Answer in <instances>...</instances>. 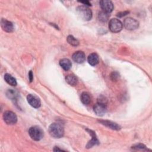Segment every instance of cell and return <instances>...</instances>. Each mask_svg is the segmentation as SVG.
<instances>
[{
    "label": "cell",
    "instance_id": "obj_1",
    "mask_svg": "<svg viewBox=\"0 0 152 152\" xmlns=\"http://www.w3.org/2000/svg\"><path fill=\"white\" fill-rule=\"evenodd\" d=\"M49 132L50 135L54 138H61L64 134V126L60 123H52L49 126Z\"/></svg>",
    "mask_w": 152,
    "mask_h": 152
},
{
    "label": "cell",
    "instance_id": "obj_2",
    "mask_svg": "<svg viewBox=\"0 0 152 152\" xmlns=\"http://www.w3.org/2000/svg\"><path fill=\"white\" fill-rule=\"evenodd\" d=\"M76 11L78 17L84 21H89L91 19L92 17V12L85 5L78 6Z\"/></svg>",
    "mask_w": 152,
    "mask_h": 152
},
{
    "label": "cell",
    "instance_id": "obj_3",
    "mask_svg": "<svg viewBox=\"0 0 152 152\" xmlns=\"http://www.w3.org/2000/svg\"><path fill=\"white\" fill-rule=\"evenodd\" d=\"M28 134L33 140L39 141L43 137V131L40 127L38 126H33L30 128Z\"/></svg>",
    "mask_w": 152,
    "mask_h": 152
},
{
    "label": "cell",
    "instance_id": "obj_4",
    "mask_svg": "<svg viewBox=\"0 0 152 152\" xmlns=\"http://www.w3.org/2000/svg\"><path fill=\"white\" fill-rule=\"evenodd\" d=\"M123 27V24L120 20L117 18H112L109 21V28L113 33L119 32Z\"/></svg>",
    "mask_w": 152,
    "mask_h": 152
},
{
    "label": "cell",
    "instance_id": "obj_5",
    "mask_svg": "<svg viewBox=\"0 0 152 152\" xmlns=\"http://www.w3.org/2000/svg\"><path fill=\"white\" fill-rule=\"evenodd\" d=\"M3 119L8 125H14L17 122V117L15 113L12 111H5L3 114Z\"/></svg>",
    "mask_w": 152,
    "mask_h": 152
},
{
    "label": "cell",
    "instance_id": "obj_6",
    "mask_svg": "<svg viewBox=\"0 0 152 152\" xmlns=\"http://www.w3.org/2000/svg\"><path fill=\"white\" fill-rule=\"evenodd\" d=\"M124 26L125 28L129 30H134L137 29L139 26V22L134 18L128 17L124 20Z\"/></svg>",
    "mask_w": 152,
    "mask_h": 152
},
{
    "label": "cell",
    "instance_id": "obj_7",
    "mask_svg": "<svg viewBox=\"0 0 152 152\" xmlns=\"http://www.w3.org/2000/svg\"><path fill=\"white\" fill-rule=\"evenodd\" d=\"M27 100L29 104L34 108H39L41 105L40 99L34 94H28L27 96Z\"/></svg>",
    "mask_w": 152,
    "mask_h": 152
},
{
    "label": "cell",
    "instance_id": "obj_8",
    "mask_svg": "<svg viewBox=\"0 0 152 152\" xmlns=\"http://www.w3.org/2000/svg\"><path fill=\"white\" fill-rule=\"evenodd\" d=\"M93 110L97 115L103 116L106 112V110H107L106 105V104L97 102L93 106Z\"/></svg>",
    "mask_w": 152,
    "mask_h": 152
},
{
    "label": "cell",
    "instance_id": "obj_9",
    "mask_svg": "<svg viewBox=\"0 0 152 152\" xmlns=\"http://www.w3.org/2000/svg\"><path fill=\"white\" fill-rule=\"evenodd\" d=\"M100 6L103 11L107 13L111 12L113 10V3L110 1L102 0L99 2Z\"/></svg>",
    "mask_w": 152,
    "mask_h": 152
},
{
    "label": "cell",
    "instance_id": "obj_10",
    "mask_svg": "<svg viewBox=\"0 0 152 152\" xmlns=\"http://www.w3.org/2000/svg\"><path fill=\"white\" fill-rule=\"evenodd\" d=\"M1 26L2 30L6 32L11 33L14 30L13 24L11 21H8L6 19L2 18L1 21Z\"/></svg>",
    "mask_w": 152,
    "mask_h": 152
},
{
    "label": "cell",
    "instance_id": "obj_11",
    "mask_svg": "<svg viewBox=\"0 0 152 152\" xmlns=\"http://www.w3.org/2000/svg\"><path fill=\"white\" fill-rule=\"evenodd\" d=\"M73 61L78 64H82L86 60V55L82 51H77L72 56Z\"/></svg>",
    "mask_w": 152,
    "mask_h": 152
},
{
    "label": "cell",
    "instance_id": "obj_12",
    "mask_svg": "<svg viewBox=\"0 0 152 152\" xmlns=\"http://www.w3.org/2000/svg\"><path fill=\"white\" fill-rule=\"evenodd\" d=\"M87 61L90 65H91V66H95L99 63V56L96 53H92L88 55L87 58Z\"/></svg>",
    "mask_w": 152,
    "mask_h": 152
},
{
    "label": "cell",
    "instance_id": "obj_13",
    "mask_svg": "<svg viewBox=\"0 0 152 152\" xmlns=\"http://www.w3.org/2000/svg\"><path fill=\"white\" fill-rule=\"evenodd\" d=\"M99 122L105 125L106 126L112 129H113V130H119L120 129L121 127L119 125H118L117 124L115 123V122H113L112 121H99Z\"/></svg>",
    "mask_w": 152,
    "mask_h": 152
},
{
    "label": "cell",
    "instance_id": "obj_14",
    "mask_svg": "<svg viewBox=\"0 0 152 152\" xmlns=\"http://www.w3.org/2000/svg\"><path fill=\"white\" fill-rule=\"evenodd\" d=\"M59 65L65 71L69 70L71 68L72 65L71 62L70 61V60L66 58H64L60 60Z\"/></svg>",
    "mask_w": 152,
    "mask_h": 152
},
{
    "label": "cell",
    "instance_id": "obj_15",
    "mask_svg": "<svg viewBox=\"0 0 152 152\" xmlns=\"http://www.w3.org/2000/svg\"><path fill=\"white\" fill-rule=\"evenodd\" d=\"M4 80L5 81L11 86H15L17 85V80L10 74H5L4 75Z\"/></svg>",
    "mask_w": 152,
    "mask_h": 152
},
{
    "label": "cell",
    "instance_id": "obj_16",
    "mask_svg": "<svg viewBox=\"0 0 152 152\" xmlns=\"http://www.w3.org/2000/svg\"><path fill=\"white\" fill-rule=\"evenodd\" d=\"M65 80L69 85L72 86H76L78 82V80L77 77L73 74H69L66 75L65 77Z\"/></svg>",
    "mask_w": 152,
    "mask_h": 152
},
{
    "label": "cell",
    "instance_id": "obj_17",
    "mask_svg": "<svg viewBox=\"0 0 152 152\" xmlns=\"http://www.w3.org/2000/svg\"><path fill=\"white\" fill-rule=\"evenodd\" d=\"M81 102L86 105L88 104L91 102V98L90 94L87 92H83L80 96Z\"/></svg>",
    "mask_w": 152,
    "mask_h": 152
},
{
    "label": "cell",
    "instance_id": "obj_18",
    "mask_svg": "<svg viewBox=\"0 0 152 152\" xmlns=\"http://www.w3.org/2000/svg\"><path fill=\"white\" fill-rule=\"evenodd\" d=\"M89 131H90V134L91 135V136H92V139H91V141H90L88 142V144H87V146H86V147H87V148H91V147H92L93 145H96V144H98V140H97V138L96 137L95 133H94V132H92L91 131H90V130H89Z\"/></svg>",
    "mask_w": 152,
    "mask_h": 152
},
{
    "label": "cell",
    "instance_id": "obj_19",
    "mask_svg": "<svg viewBox=\"0 0 152 152\" xmlns=\"http://www.w3.org/2000/svg\"><path fill=\"white\" fill-rule=\"evenodd\" d=\"M109 14L106 12H104L103 11H102L100 12H99V14H98V18L99 20V21H102V22H103V23H105L106 22L109 18Z\"/></svg>",
    "mask_w": 152,
    "mask_h": 152
},
{
    "label": "cell",
    "instance_id": "obj_20",
    "mask_svg": "<svg viewBox=\"0 0 152 152\" xmlns=\"http://www.w3.org/2000/svg\"><path fill=\"white\" fill-rule=\"evenodd\" d=\"M67 42L69 43V44H70L72 46H77L79 45V42L78 40L75 38L74 36L69 35L67 37Z\"/></svg>",
    "mask_w": 152,
    "mask_h": 152
},
{
    "label": "cell",
    "instance_id": "obj_21",
    "mask_svg": "<svg viewBox=\"0 0 152 152\" xmlns=\"http://www.w3.org/2000/svg\"><path fill=\"white\" fill-rule=\"evenodd\" d=\"M132 148L133 149H135V150H146V147L142 144H136L134 146L132 147Z\"/></svg>",
    "mask_w": 152,
    "mask_h": 152
},
{
    "label": "cell",
    "instance_id": "obj_22",
    "mask_svg": "<svg viewBox=\"0 0 152 152\" xmlns=\"http://www.w3.org/2000/svg\"><path fill=\"white\" fill-rule=\"evenodd\" d=\"M106 101H107L105 97H103V96H101V97H100L98 99V102H99V103H102L106 104Z\"/></svg>",
    "mask_w": 152,
    "mask_h": 152
},
{
    "label": "cell",
    "instance_id": "obj_23",
    "mask_svg": "<svg viewBox=\"0 0 152 152\" xmlns=\"http://www.w3.org/2000/svg\"><path fill=\"white\" fill-rule=\"evenodd\" d=\"M128 13H129V11H125L124 12H119L117 14V16L119 17H123L124 15H126Z\"/></svg>",
    "mask_w": 152,
    "mask_h": 152
},
{
    "label": "cell",
    "instance_id": "obj_24",
    "mask_svg": "<svg viewBox=\"0 0 152 152\" xmlns=\"http://www.w3.org/2000/svg\"><path fill=\"white\" fill-rule=\"evenodd\" d=\"M112 77H113V78H112V80H116V78H118V73L117 72H113L112 74V75H111V78H112Z\"/></svg>",
    "mask_w": 152,
    "mask_h": 152
},
{
    "label": "cell",
    "instance_id": "obj_25",
    "mask_svg": "<svg viewBox=\"0 0 152 152\" xmlns=\"http://www.w3.org/2000/svg\"><path fill=\"white\" fill-rule=\"evenodd\" d=\"M28 78H29V80H30V81H32L33 80V73H32V71H30L29 74H28Z\"/></svg>",
    "mask_w": 152,
    "mask_h": 152
},
{
    "label": "cell",
    "instance_id": "obj_26",
    "mask_svg": "<svg viewBox=\"0 0 152 152\" xmlns=\"http://www.w3.org/2000/svg\"><path fill=\"white\" fill-rule=\"evenodd\" d=\"M80 2L82 4H84V5H87L88 6L91 5V3H90L88 1H80Z\"/></svg>",
    "mask_w": 152,
    "mask_h": 152
}]
</instances>
